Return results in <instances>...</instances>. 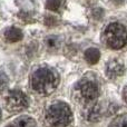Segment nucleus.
<instances>
[{"instance_id":"f257e3e1","label":"nucleus","mask_w":127,"mask_h":127,"mask_svg":"<svg viewBox=\"0 0 127 127\" xmlns=\"http://www.w3.org/2000/svg\"><path fill=\"white\" fill-rule=\"evenodd\" d=\"M59 80V74L50 67H39L30 75L31 88L41 95H49L55 92Z\"/></svg>"},{"instance_id":"f03ea898","label":"nucleus","mask_w":127,"mask_h":127,"mask_svg":"<svg viewBox=\"0 0 127 127\" xmlns=\"http://www.w3.org/2000/svg\"><path fill=\"white\" fill-rule=\"evenodd\" d=\"M72 121V112L65 101H55L45 112L47 127H71Z\"/></svg>"},{"instance_id":"7ed1b4c3","label":"nucleus","mask_w":127,"mask_h":127,"mask_svg":"<svg viewBox=\"0 0 127 127\" xmlns=\"http://www.w3.org/2000/svg\"><path fill=\"white\" fill-rule=\"evenodd\" d=\"M76 99L83 105H94L99 96V88L94 77H83L75 87Z\"/></svg>"},{"instance_id":"20e7f679","label":"nucleus","mask_w":127,"mask_h":127,"mask_svg":"<svg viewBox=\"0 0 127 127\" xmlns=\"http://www.w3.org/2000/svg\"><path fill=\"white\" fill-rule=\"evenodd\" d=\"M103 41L112 49H121L127 44V30L122 24H109L103 33Z\"/></svg>"},{"instance_id":"39448f33","label":"nucleus","mask_w":127,"mask_h":127,"mask_svg":"<svg viewBox=\"0 0 127 127\" xmlns=\"http://www.w3.org/2000/svg\"><path fill=\"white\" fill-rule=\"evenodd\" d=\"M7 108L10 112H22L29 105V99L21 90H11L7 96Z\"/></svg>"},{"instance_id":"423d86ee","label":"nucleus","mask_w":127,"mask_h":127,"mask_svg":"<svg viewBox=\"0 0 127 127\" xmlns=\"http://www.w3.org/2000/svg\"><path fill=\"white\" fill-rule=\"evenodd\" d=\"M124 65L118 59H112L106 64V76L110 79H116L124 74Z\"/></svg>"},{"instance_id":"0eeeda50","label":"nucleus","mask_w":127,"mask_h":127,"mask_svg":"<svg viewBox=\"0 0 127 127\" xmlns=\"http://www.w3.org/2000/svg\"><path fill=\"white\" fill-rule=\"evenodd\" d=\"M22 31L16 27H9L4 31V39L8 42H17L22 39Z\"/></svg>"},{"instance_id":"6e6552de","label":"nucleus","mask_w":127,"mask_h":127,"mask_svg":"<svg viewBox=\"0 0 127 127\" xmlns=\"http://www.w3.org/2000/svg\"><path fill=\"white\" fill-rule=\"evenodd\" d=\"M100 58V53L97 48H88L85 51V59L89 65H95Z\"/></svg>"},{"instance_id":"1a4fd4ad","label":"nucleus","mask_w":127,"mask_h":127,"mask_svg":"<svg viewBox=\"0 0 127 127\" xmlns=\"http://www.w3.org/2000/svg\"><path fill=\"white\" fill-rule=\"evenodd\" d=\"M16 127H37L36 121L29 116H21L16 119Z\"/></svg>"},{"instance_id":"9d476101","label":"nucleus","mask_w":127,"mask_h":127,"mask_svg":"<svg viewBox=\"0 0 127 127\" xmlns=\"http://www.w3.org/2000/svg\"><path fill=\"white\" fill-rule=\"evenodd\" d=\"M109 127H127V115H119L113 119Z\"/></svg>"},{"instance_id":"9b49d317","label":"nucleus","mask_w":127,"mask_h":127,"mask_svg":"<svg viewBox=\"0 0 127 127\" xmlns=\"http://www.w3.org/2000/svg\"><path fill=\"white\" fill-rule=\"evenodd\" d=\"M63 6V0H47L46 8L51 11H58Z\"/></svg>"},{"instance_id":"f8f14e48","label":"nucleus","mask_w":127,"mask_h":127,"mask_svg":"<svg viewBox=\"0 0 127 127\" xmlns=\"http://www.w3.org/2000/svg\"><path fill=\"white\" fill-rule=\"evenodd\" d=\"M46 45L48 46L49 49H51V50H55V49H57L58 47L60 46L59 40H58V38L55 37V36H50V37L47 38L46 39Z\"/></svg>"},{"instance_id":"ddd939ff","label":"nucleus","mask_w":127,"mask_h":127,"mask_svg":"<svg viewBox=\"0 0 127 127\" xmlns=\"http://www.w3.org/2000/svg\"><path fill=\"white\" fill-rule=\"evenodd\" d=\"M7 86H8V77L3 71H0V94L4 92Z\"/></svg>"},{"instance_id":"4468645a","label":"nucleus","mask_w":127,"mask_h":127,"mask_svg":"<svg viewBox=\"0 0 127 127\" xmlns=\"http://www.w3.org/2000/svg\"><path fill=\"white\" fill-rule=\"evenodd\" d=\"M123 98H124V101H125L126 105H127V86L124 88V90H123Z\"/></svg>"},{"instance_id":"2eb2a0df","label":"nucleus","mask_w":127,"mask_h":127,"mask_svg":"<svg viewBox=\"0 0 127 127\" xmlns=\"http://www.w3.org/2000/svg\"><path fill=\"white\" fill-rule=\"evenodd\" d=\"M0 118H1V110H0Z\"/></svg>"},{"instance_id":"dca6fc26","label":"nucleus","mask_w":127,"mask_h":127,"mask_svg":"<svg viewBox=\"0 0 127 127\" xmlns=\"http://www.w3.org/2000/svg\"><path fill=\"white\" fill-rule=\"evenodd\" d=\"M7 127H13V126H7Z\"/></svg>"}]
</instances>
